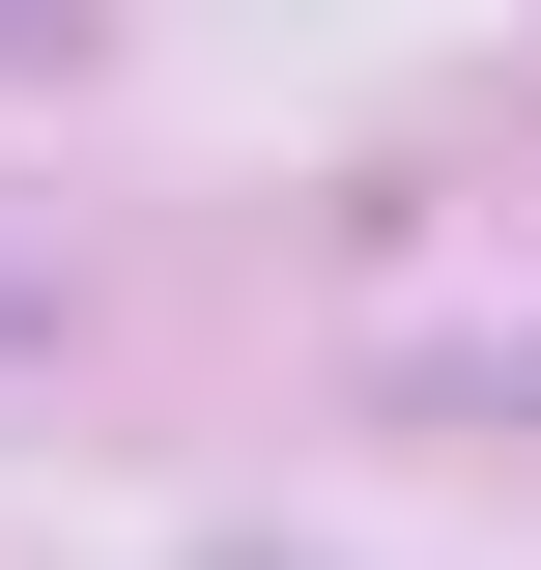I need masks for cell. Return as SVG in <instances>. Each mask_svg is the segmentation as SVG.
Wrapping results in <instances>:
<instances>
[{"instance_id": "1", "label": "cell", "mask_w": 541, "mask_h": 570, "mask_svg": "<svg viewBox=\"0 0 541 570\" xmlns=\"http://www.w3.org/2000/svg\"><path fill=\"white\" fill-rule=\"evenodd\" d=\"M427 400H456V428H541V343H484V371H427Z\"/></svg>"}, {"instance_id": "2", "label": "cell", "mask_w": 541, "mask_h": 570, "mask_svg": "<svg viewBox=\"0 0 541 570\" xmlns=\"http://www.w3.org/2000/svg\"><path fill=\"white\" fill-rule=\"evenodd\" d=\"M0 58H58V0H0Z\"/></svg>"}, {"instance_id": "3", "label": "cell", "mask_w": 541, "mask_h": 570, "mask_svg": "<svg viewBox=\"0 0 541 570\" xmlns=\"http://www.w3.org/2000/svg\"><path fill=\"white\" fill-rule=\"evenodd\" d=\"M29 343H58V314H29V285H0V371H29Z\"/></svg>"}]
</instances>
